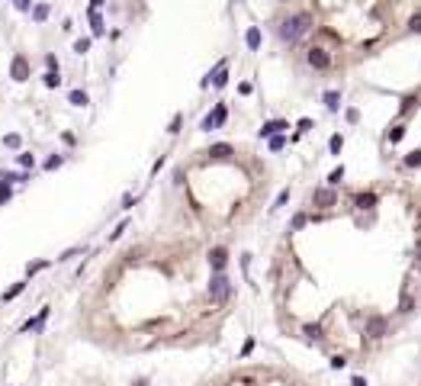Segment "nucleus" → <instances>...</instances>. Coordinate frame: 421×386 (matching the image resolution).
<instances>
[{
  "label": "nucleus",
  "instance_id": "obj_13",
  "mask_svg": "<svg viewBox=\"0 0 421 386\" xmlns=\"http://www.w3.org/2000/svg\"><path fill=\"white\" fill-rule=\"evenodd\" d=\"M322 100H325V106H328L331 113H338V110H341V90H325V93H322Z\"/></svg>",
  "mask_w": 421,
  "mask_h": 386
},
{
  "label": "nucleus",
  "instance_id": "obj_14",
  "mask_svg": "<svg viewBox=\"0 0 421 386\" xmlns=\"http://www.w3.org/2000/svg\"><path fill=\"white\" fill-rule=\"evenodd\" d=\"M29 13H32V19H36V23H45V19H49V13H52V6H49V3H36Z\"/></svg>",
  "mask_w": 421,
  "mask_h": 386
},
{
  "label": "nucleus",
  "instance_id": "obj_51",
  "mask_svg": "<svg viewBox=\"0 0 421 386\" xmlns=\"http://www.w3.org/2000/svg\"><path fill=\"white\" fill-rule=\"evenodd\" d=\"M280 3H286V0H280Z\"/></svg>",
  "mask_w": 421,
  "mask_h": 386
},
{
  "label": "nucleus",
  "instance_id": "obj_41",
  "mask_svg": "<svg viewBox=\"0 0 421 386\" xmlns=\"http://www.w3.org/2000/svg\"><path fill=\"white\" fill-rule=\"evenodd\" d=\"M13 6H16V10H32V0H13Z\"/></svg>",
  "mask_w": 421,
  "mask_h": 386
},
{
  "label": "nucleus",
  "instance_id": "obj_30",
  "mask_svg": "<svg viewBox=\"0 0 421 386\" xmlns=\"http://www.w3.org/2000/svg\"><path fill=\"white\" fill-rule=\"evenodd\" d=\"M61 164H65V158H61V154H52V158L45 161L42 167H45V171H55V167H61Z\"/></svg>",
  "mask_w": 421,
  "mask_h": 386
},
{
  "label": "nucleus",
  "instance_id": "obj_26",
  "mask_svg": "<svg viewBox=\"0 0 421 386\" xmlns=\"http://www.w3.org/2000/svg\"><path fill=\"white\" fill-rule=\"evenodd\" d=\"M283 145H286V135H283V132L280 135H270V152H280Z\"/></svg>",
  "mask_w": 421,
  "mask_h": 386
},
{
  "label": "nucleus",
  "instance_id": "obj_45",
  "mask_svg": "<svg viewBox=\"0 0 421 386\" xmlns=\"http://www.w3.org/2000/svg\"><path fill=\"white\" fill-rule=\"evenodd\" d=\"M348 123H360V113H357L354 106H351V110H348Z\"/></svg>",
  "mask_w": 421,
  "mask_h": 386
},
{
  "label": "nucleus",
  "instance_id": "obj_36",
  "mask_svg": "<svg viewBox=\"0 0 421 386\" xmlns=\"http://www.w3.org/2000/svg\"><path fill=\"white\" fill-rule=\"evenodd\" d=\"M3 145H6V148H19V135H16V132L3 135Z\"/></svg>",
  "mask_w": 421,
  "mask_h": 386
},
{
  "label": "nucleus",
  "instance_id": "obj_48",
  "mask_svg": "<svg viewBox=\"0 0 421 386\" xmlns=\"http://www.w3.org/2000/svg\"><path fill=\"white\" fill-rule=\"evenodd\" d=\"M351 386H366V380H363V377H354V380H351Z\"/></svg>",
  "mask_w": 421,
  "mask_h": 386
},
{
  "label": "nucleus",
  "instance_id": "obj_34",
  "mask_svg": "<svg viewBox=\"0 0 421 386\" xmlns=\"http://www.w3.org/2000/svg\"><path fill=\"white\" fill-rule=\"evenodd\" d=\"M305 222H309V216H305V213H296V216H293V226H289V229L296 232V229H302Z\"/></svg>",
  "mask_w": 421,
  "mask_h": 386
},
{
  "label": "nucleus",
  "instance_id": "obj_39",
  "mask_svg": "<svg viewBox=\"0 0 421 386\" xmlns=\"http://www.w3.org/2000/svg\"><path fill=\"white\" fill-rule=\"evenodd\" d=\"M80 251H84V248H68L65 254H58V261H71V257H74V254H80Z\"/></svg>",
  "mask_w": 421,
  "mask_h": 386
},
{
  "label": "nucleus",
  "instance_id": "obj_1",
  "mask_svg": "<svg viewBox=\"0 0 421 386\" xmlns=\"http://www.w3.org/2000/svg\"><path fill=\"white\" fill-rule=\"evenodd\" d=\"M309 29H312V16H309V13H293V16H286L280 23V39H283V42H296V39H302Z\"/></svg>",
  "mask_w": 421,
  "mask_h": 386
},
{
  "label": "nucleus",
  "instance_id": "obj_22",
  "mask_svg": "<svg viewBox=\"0 0 421 386\" xmlns=\"http://www.w3.org/2000/svg\"><path fill=\"white\" fill-rule=\"evenodd\" d=\"M341 180H344V164H338L335 171L328 174V187H338V184H341Z\"/></svg>",
  "mask_w": 421,
  "mask_h": 386
},
{
  "label": "nucleus",
  "instance_id": "obj_37",
  "mask_svg": "<svg viewBox=\"0 0 421 386\" xmlns=\"http://www.w3.org/2000/svg\"><path fill=\"white\" fill-rule=\"evenodd\" d=\"M412 306H415V300H412V296H402V303H399V312H412Z\"/></svg>",
  "mask_w": 421,
  "mask_h": 386
},
{
  "label": "nucleus",
  "instance_id": "obj_8",
  "mask_svg": "<svg viewBox=\"0 0 421 386\" xmlns=\"http://www.w3.org/2000/svg\"><path fill=\"white\" fill-rule=\"evenodd\" d=\"M286 129H289L286 119H270V123H264L257 129V135H261V139H270V135H280V132H286Z\"/></svg>",
  "mask_w": 421,
  "mask_h": 386
},
{
  "label": "nucleus",
  "instance_id": "obj_18",
  "mask_svg": "<svg viewBox=\"0 0 421 386\" xmlns=\"http://www.w3.org/2000/svg\"><path fill=\"white\" fill-rule=\"evenodd\" d=\"M68 100H71L74 106H87V103H90V97H87L84 90H71V93H68Z\"/></svg>",
  "mask_w": 421,
  "mask_h": 386
},
{
  "label": "nucleus",
  "instance_id": "obj_16",
  "mask_svg": "<svg viewBox=\"0 0 421 386\" xmlns=\"http://www.w3.org/2000/svg\"><path fill=\"white\" fill-rule=\"evenodd\" d=\"M23 290H26V280H19V283H13V287H10V290H6V293H3V296H0V300H3V303H10V300H16V296H19V293H23Z\"/></svg>",
  "mask_w": 421,
  "mask_h": 386
},
{
  "label": "nucleus",
  "instance_id": "obj_49",
  "mask_svg": "<svg viewBox=\"0 0 421 386\" xmlns=\"http://www.w3.org/2000/svg\"><path fill=\"white\" fill-rule=\"evenodd\" d=\"M103 3H106V0H90V10H100Z\"/></svg>",
  "mask_w": 421,
  "mask_h": 386
},
{
  "label": "nucleus",
  "instance_id": "obj_24",
  "mask_svg": "<svg viewBox=\"0 0 421 386\" xmlns=\"http://www.w3.org/2000/svg\"><path fill=\"white\" fill-rule=\"evenodd\" d=\"M49 264H52V261H29V264H26V274L32 277V274H39V270H45Z\"/></svg>",
  "mask_w": 421,
  "mask_h": 386
},
{
  "label": "nucleus",
  "instance_id": "obj_23",
  "mask_svg": "<svg viewBox=\"0 0 421 386\" xmlns=\"http://www.w3.org/2000/svg\"><path fill=\"white\" fill-rule=\"evenodd\" d=\"M405 167H421V148H415V152L405 154Z\"/></svg>",
  "mask_w": 421,
  "mask_h": 386
},
{
  "label": "nucleus",
  "instance_id": "obj_33",
  "mask_svg": "<svg viewBox=\"0 0 421 386\" xmlns=\"http://www.w3.org/2000/svg\"><path fill=\"white\" fill-rule=\"evenodd\" d=\"M126 229H129V222H126V219H122V222H119V226H116V229H113V232H110V241H116V238H122V232H126Z\"/></svg>",
  "mask_w": 421,
  "mask_h": 386
},
{
  "label": "nucleus",
  "instance_id": "obj_42",
  "mask_svg": "<svg viewBox=\"0 0 421 386\" xmlns=\"http://www.w3.org/2000/svg\"><path fill=\"white\" fill-rule=\"evenodd\" d=\"M180 123H183V116H180V113H177V116H174V119H171V129H167V132H180Z\"/></svg>",
  "mask_w": 421,
  "mask_h": 386
},
{
  "label": "nucleus",
  "instance_id": "obj_12",
  "mask_svg": "<svg viewBox=\"0 0 421 386\" xmlns=\"http://www.w3.org/2000/svg\"><path fill=\"white\" fill-rule=\"evenodd\" d=\"M49 312H52L49 306H45V309H39V315H36V319H29V322H26V325H23V331H39V328L45 325V319H49Z\"/></svg>",
  "mask_w": 421,
  "mask_h": 386
},
{
  "label": "nucleus",
  "instance_id": "obj_2",
  "mask_svg": "<svg viewBox=\"0 0 421 386\" xmlns=\"http://www.w3.org/2000/svg\"><path fill=\"white\" fill-rule=\"evenodd\" d=\"M209 296H212V303H225L228 296H232V280H228L225 274H212V280H209Z\"/></svg>",
  "mask_w": 421,
  "mask_h": 386
},
{
  "label": "nucleus",
  "instance_id": "obj_7",
  "mask_svg": "<svg viewBox=\"0 0 421 386\" xmlns=\"http://www.w3.org/2000/svg\"><path fill=\"white\" fill-rule=\"evenodd\" d=\"M225 264H228V251L222 245H215L212 251H209V267H212V274H222L225 270Z\"/></svg>",
  "mask_w": 421,
  "mask_h": 386
},
{
  "label": "nucleus",
  "instance_id": "obj_19",
  "mask_svg": "<svg viewBox=\"0 0 421 386\" xmlns=\"http://www.w3.org/2000/svg\"><path fill=\"white\" fill-rule=\"evenodd\" d=\"M302 335L309 338V341H322V325H305Z\"/></svg>",
  "mask_w": 421,
  "mask_h": 386
},
{
  "label": "nucleus",
  "instance_id": "obj_3",
  "mask_svg": "<svg viewBox=\"0 0 421 386\" xmlns=\"http://www.w3.org/2000/svg\"><path fill=\"white\" fill-rule=\"evenodd\" d=\"M305 62H309V68H315V71H325V68H331V55L322 49V45H312V49L305 52Z\"/></svg>",
  "mask_w": 421,
  "mask_h": 386
},
{
  "label": "nucleus",
  "instance_id": "obj_47",
  "mask_svg": "<svg viewBox=\"0 0 421 386\" xmlns=\"http://www.w3.org/2000/svg\"><path fill=\"white\" fill-rule=\"evenodd\" d=\"M309 129H312V119H299V135L309 132Z\"/></svg>",
  "mask_w": 421,
  "mask_h": 386
},
{
  "label": "nucleus",
  "instance_id": "obj_17",
  "mask_svg": "<svg viewBox=\"0 0 421 386\" xmlns=\"http://www.w3.org/2000/svg\"><path fill=\"white\" fill-rule=\"evenodd\" d=\"M341 148H344V135L335 132V135L328 139V152H331V154H341Z\"/></svg>",
  "mask_w": 421,
  "mask_h": 386
},
{
  "label": "nucleus",
  "instance_id": "obj_28",
  "mask_svg": "<svg viewBox=\"0 0 421 386\" xmlns=\"http://www.w3.org/2000/svg\"><path fill=\"white\" fill-rule=\"evenodd\" d=\"M16 161L23 167H36V154H29V152H23V154H16Z\"/></svg>",
  "mask_w": 421,
  "mask_h": 386
},
{
  "label": "nucleus",
  "instance_id": "obj_38",
  "mask_svg": "<svg viewBox=\"0 0 421 386\" xmlns=\"http://www.w3.org/2000/svg\"><path fill=\"white\" fill-rule=\"evenodd\" d=\"M409 29L412 32H421V13H415V16L409 19Z\"/></svg>",
  "mask_w": 421,
  "mask_h": 386
},
{
  "label": "nucleus",
  "instance_id": "obj_50",
  "mask_svg": "<svg viewBox=\"0 0 421 386\" xmlns=\"http://www.w3.org/2000/svg\"><path fill=\"white\" fill-rule=\"evenodd\" d=\"M415 254H418V261H421V238H418V245H415Z\"/></svg>",
  "mask_w": 421,
  "mask_h": 386
},
{
  "label": "nucleus",
  "instance_id": "obj_46",
  "mask_svg": "<svg viewBox=\"0 0 421 386\" xmlns=\"http://www.w3.org/2000/svg\"><path fill=\"white\" fill-rule=\"evenodd\" d=\"M132 206H135V196L126 193V200H122V209H132Z\"/></svg>",
  "mask_w": 421,
  "mask_h": 386
},
{
  "label": "nucleus",
  "instance_id": "obj_6",
  "mask_svg": "<svg viewBox=\"0 0 421 386\" xmlns=\"http://www.w3.org/2000/svg\"><path fill=\"white\" fill-rule=\"evenodd\" d=\"M312 203H315V206H322V209L335 206V203H338V193H335V187H318V190L312 193Z\"/></svg>",
  "mask_w": 421,
  "mask_h": 386
},
{
  "label": "nucleus",
  "instance_id": "obj_32",
  "mask_svg": "<svg viewBox=\"0 0 421 386\" xmlns=\"http://www.w3.org/2000/svg\"><path fill=\"white\" fill-rule=\"evenodd\" d=\"M74 52H77V55H87V52H90V39H77V42H74Z\"/></svg>",
  "mask_w": 421,
  "mask_h": 386
},
{
  "label": "nucleus",
  "instance_id": "obj_4",
  "mask_svg": "<svg viewBox=\"0 0 421 386\" xmlns=\"http://www.w3.org/2000/svg\"><path fill=\"white\" fill-rule=\"evenodd\" d=\"M225 119H228V106H225V103H219V106H215V110L209 113L206 119H203V126H200V129H203V132H212V129H222V123H225Z\"/></svg>",
  "mask_w": 421,
  "mask_h": 386
},
{
  "label": "nucleus",
  "instance_id": "obj_31",
  "mask_svg": "<svg viewBox=\"0 0 421 386\" xmlns=\"http://www.w3.org/2000/svg\"><path fill=\"white\" fill-rule=\"evenodd\" d=\"M225 84H228V71H225V68H219V74L212 77V87H225Z\"/></svg>",
  "mask_w": 421,
  "mask_h": 386
},
{
  "label": "nucleus",
  "instance_id": "obj_5",
  "mask_svg": "<svg viewBox=\"0 0 421 386\" xmlns=\"http://www.w3.org/2000/svg\"><path fill=\"white\" fill-rule=\"evenodd\" d=\"M10 77L16 80V84L29 80V62H26V55H13L10 58Z\"/></svg>",
  "mask_w": 421,
  "mask_h": 386
},
{
  "label": "nucleus",
  "instance_id": "obj_44",
  "mask_svg": "<svg viewBox=\"0 0 421 386\" xmlns=\"http://www.w3.org/2000/svg\"><path fill=\"white\" fill-rule=\"evenodd\" d=\"M161 167H164V154H161V158L151 164V177H154V174H161Z\"/></svg>",
  "mask_w": 421,
  "mask_h": 386
},
{
  "label": "nucleus",
  "instance_id": "obj_11",
  "mask_svg": "<svg viewBox=\"0 0 421 386\" xmlns=\"http://www.w3.org/2000/svg\"><path fill=\"white\" fill-rule=\"evenodd\" d=\"M376 203H379V196L373 193V190H366V193H357V196H354V206H357V209H373Z\"/></svg>",
  "mask_w": 421,
  "mask_h": 386
},
{
  "label": "nucleus",
  "instance_id": "obj_29",
  "mask_svg": "<svg viewBox=\"0 0 421 386\" xmlns=\"http://www.w3.org/2000/svg\"><path fill=\"white\" fill-rule=\"evenodd\" d=\"M10 196H13V187L0 180V206H3V203H10Z\"/></svg>",
  "mask_w": 421,
  "mask_h": 386
},
{
  "label": "nucleus",
  "instance_id": "obj_20",
  "mask_svg": "<svg viewBox=\"0 0 421 386\" xmlns=\"http://www.w3.org/2000/svg\"><path fill=\"white\" fill-rule=\"evenodd\" d=\"M42 80H45V87H52V90H55V87L61 84V71H45Z\"/></svg>",
  "mask_w": 421,
  "mask_h": 386
},
{
  "label": "nucleus",
  "instance_id": "obj_25",
  "mask_svg": "<svg viewBox=\"0 0 421 386\" xmlns=\"http://www.w3.org/2000/svg\"><path fill=\"white\" fill-rule=\"evenodd\" d=\"M286 203H289V187H283V190L277 193V200H274V206H270V209H280V206H286Z\"/></svg>",
  "mask_w": 421,
  "mask_h": 386
},
{
  "label": "nucleus",
  "instance_id": "obj_43",
  "mask_svg": "<svg viewBox=\"0 0 421 386\" xmlns=\"http://www.w3.org/2000/svg\"><path fill=\"white\" fill-rule=\"evenodd\" d=\"M251 351H254V338H248V341H244V348H241V357H248Z\"/></svg>",
  "mask_w": 421,
  "mask_h": 386
},
{
  "label": "nucleus",
  "instance_id": "obj_10",
  "mask_svg": "<svg viewBox=\"0 0 421 386\" xmlns=\"http://www.w3.org/2000/svg\"><path fill=\"white\" fill-rule=\"evenodd\" d=\"M261 42H264L261 29H257V26H248V32H244V45H248L251 52H257V49H261Z\"/></svg>",
  "mask_w": 421,
  "mask_h": 386
},
{
  "label": "nucleus",
  "instance_id": "obj_35",
  "mask_svg": "<svg viewBox=\"0 0 421 386\" xmlns=\"http://www.w3.org/2000/svg\"><path fill=\"white\" fill-rule=\"evenodd\" d=\"M331 367H335V370H344V367H348V357H344V354H335V357H331Z\"/></svg>",
  "mask_w": 421,
  "mask_h": 386
},
{
  "label": "nucleus",
  "instance_id": "obj_15",
  "mask_svg": "<svg viewBox=\"0 0 421 386\" xmlns=\"http://www.w3.org/2000/svg\"><path fill=\"white\" fill-rule=\"evenodd\" d=\"M228 154H232V145H225V142H219V145H212L209 148V158H228Z\"/></svg>",
  "mask_w": 421,
  "mask_h": 386
},
{
  "label": "nucleus",
  "instance_id": "obj_9",
  "mask_svg": "<svg viewBox=\"0 0 421 386\" xmlns=\"http://www.w3.org/2000/svg\"><path fill=\"white\" fill-rule=\"evenodd\" d=\"M366 335L370 338H383L386 335V319L383 315H370V319H366Z\"/></svg>",
  "mask_w": 421,
  "mask_h": 386
},
{
  "label": "nucleus",
  "instance_id": "obj_40",
  "mask_svg": "<svg viewBox=\"0 0 421 386\" xmlns=\"http://www.w3.org/2000/svg\"><path fill=\"white\" fill-rule=\"evenodd\" d=\"M45 68H49V71H58V58L52 55V52H49V55H45Z\"/></svg>",
  "mask_w": 421,
  "mask_h": 386
},
{
  "label": "nucleus",
  "instance_id": "obj_27",
  "mask_svg": "<svg viewBox=\"0 0 421 386\" xmlns=\"http://www.w3.org/2000/svg\"><path fill=\"white\" fill-rule=\"evenodd\" d=\"M402 135H405V129H402V126H392V129H389V135H386V139H389L392 145H396V142H402Z\"/></svg>",
  "mask_w": 421,
  "mask_h": 386
},
{
  "label": "nucleus",
  "instance_id": "obj_21",
  "mask_svg": "<svg viewBox=\"0 0 421 386\" xmlns=\"http://www.w3.org/2000/svg\"><path fill=\"white\" fill-rule=\"evenodd\" d=\"M90 29H93V36H103V19H100L97 10H90Z\"/></svg>",
  "mask_w": 421,
  "mask_h": 386
}]
</instances>
